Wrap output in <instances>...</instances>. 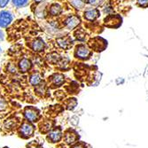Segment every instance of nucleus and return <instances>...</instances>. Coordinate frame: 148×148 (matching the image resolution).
<instances>
[{"label": "nucleus", "mask_w": 148, "mask_h": 148, "mask_svg": "<svg viewBox=\"0 0 148 148\" xmlns=\"http://www.w3.org/2000/svg\"><path fill=\"white\" fill-rule=\"evenodd\" d=\"M13 21V13L10 10H0V28L5 29Z\"/></svg>", "instance_id": "1"}, {"label": "nucleus", "mask_w": 148, "mask_h": 148, "mask_svg": "<svg viewBox=\"0 0 148 148\" xmlns=\"http://www.w3.org/2000/svg\"><path fill=\"white\" fill-rule=\"evenodd\" d=\"M79 23H80V19L78 16H75V15H70L69 17H66L63 21L64 27L68 29H75L79 25Z\"/></svg>", "instance_id": "2"}, {"label": "nucleus", "mask_w": 148, "mask_h": 148, "mask_svg": "<svg viewBox=\"0 0 148 148\" xmlns=\"http://www.w3.org/2000/svg\"><path fill=\"white\" fill-rule=\"evenodd\" d=\"M90 55V49L84 45H81L79 46L76 47V50H75V56L78 58V59H81V60H85L87 58H89V56Z\"/></svg>", "instance_id": "3"}, {"label": "nucleus", "mask_w": 148, "mask_h": 148, "mask_svg": "<svg viewBox=\"0 0 148 148\" xmlns=\"http://www.w3.org/2000/svg\"><path fill=\"white\" fill-rule=\"evenodd\" d=\"M45 46H46V45H45V41L42 38H36V39H34L33 41H32V43H31V45H30L31 49L35 52H36V53L44 51L45 49Z\"/></svg>", "instance_id": "4"}, {"label": "nucleus", "mask_w": 148, "mask_h": 148, "mask_svg": "<svg viewBox=\"0 0 148 148\" xmlns=\"http://www.w3.org/2000/svg\"><path fill=\"white\" fill-rule=\"evenodd\" d=\"M18 66H19V69L21 72L22 73H26L30 70L31 66H32V63H31V60L28 58H22L20 61H19V64H18Z\"/></svg>", "instance_id": "5"}, {"label": "nucleus", "mask_w": 148, "mask_h": 148, "mask_svg": "<svg viewBox=\"0 0 148 148\" xmlns=\"http://www.w3.org/2000/svg\"><path fill=\"white\" fill-rule=\"evenodd\" d=\"M62 12H63V8L58 3L51 4L49 7V15H51L52 17H57V16L60 15Z\"/></svg>", "instance_id": "6"}, {"label": "nucleus", "mask_w": 148, "mask_h": 148, "mask_svg": "<svg viewBox=\"0 0 148 148\" xmlns=\"http://www.w3.org/2000/svg\"><path fill=\"white\" fill-rule=\"evenodd\" d=\"M20 132L24 138H28V137L32 136V134L34 132V128L31 124H29L28 123H25L21 125Z\"/></svg>", "instance_id": "7"}, {"label": "nucleus", "mask_w": 148, "mask_h": 148, "mask_svg": "<svg viewBox=\"0 0 148 148\" xmlns=\"http://www.w3.org/2000/svg\"><path fill=\"white\" fill-rule=\"evenodd\" d=\"M24 114L26 118L30 122H36L38 118V112L34 107H27Z\"/></svg>", "instance_id": "8"}, {"label": "nucleus", "mask_w": 148, "mask_h": 148, "mask_svg": "<svg viewBox=\"0 0 148 148\" xmlns=\"http://www.w3.org/2000/svg\"><path fill=\"white\" fill-rule=\"evenodd\" d=\"M56 43L58 46L61 49H69L71 45V41L69 37H66V36H61V37L57 38Z\"/></svg>", "instance_id": "9"}, {"label": "nucleus", "mask_w": 148, "mask_h": 148, "mask_svg": "<svg viewBox=\"0 0 148 148\" xmlns=\"http://www.w3.org/2000/svg\"><path fill=\"white\" fill-rule=\"evenodd\" d=\"M51 84L53 86H60L64 84L65 77L61 74H55L51 77Z\"/></svg>", "instance_id": "10"}, {"label": "nucleus", "mask_w": 148, "mask_h": 148, "mask_svg": "<svg viewBox=\"0 0 148 148\" xmlns=\"http://www.w3.org/2000/svg\"><path fill=\"white\" fill-rule=\"evenodd\" d=\"M42 82V75L40 73H33L29 77V83L31 85L37 86L40 83Z\"/></svg>", "instance_id": "11"}, {"label": "nucleus", "mask_w": 148, "mask_h": 148, "mask_svg": "<svg viewBox=\"0 0 148 148\" xmlns=\"http://www.w3.org/2000/svg\"><path fill=\"white\" fill-rule=\"evenodd\" d=\"M47 60H48L50 63L57 64V63L60 62L61 58H60V56L59 53H57V52H51V53H50V54L47 56Z\"/></svg>", "instance_id": "12"}, {"label": "nucleus", "mask_w": 148, "mask_h": 148, "mask_svg": "<svg viewBox=\"0 0 148 148\" xmlns=\"http://www.w3.org/2000/svg\"><path fill=\"white\" fill-rule=\"evenodd\" d=\"M61 137V132L60 130H54L53 131H51L49 135V139H51V141L52 143H55L57 141H59Z\"/></svg>", "instance_id": "13"}, {"label": "nucleus", "mask_w": 148, "mask_h": 148, "mask_svg": "<svg viewBox=\"0 0 148 148\" xmlns=\"http://www.w3.org/2000/svg\"><path fill=\"white\" fill-rule=\"evenodd\" d=\"M30 0H11L12 5L16 8H22L29 5Z\"/></svg>", "instance_id": "14"}, {"label": "nucleus", "mask_w": 148, "mask_h": 148, "mask_svg": "<svg viewBox=\"0 0 148 148\" xmlns=\"http://www.w3.org/2000/svg\"><path fill=\"white\" fill-rule=\"evenodd\" d=\"M99 15V12L97 10H89L84 12V18L88 21L95 20Z\"/></svg>", "instance_id": "15"}, {"label": "nucleus", "mask_w": 148, "mask_h": 148, "mask_svg": "<svg viewBox=\"0 0 148 148\" xmlns=\"http://www.w3.org/2000/svg\"><path fill=\"white\" fill-rule=\"evenodd\" d=\"M70 3L74 7L77 9H82L84 6V0H70Z\"/></svg>", "instance_id": "16"}, {"label": "nucleus", "mask_w": 148, "mask_h": 148, "mask_svg": "<svg viewBox=\"0 0 148 148\" xmlns=\"http://www.w3.org/2000/svg\"><path fill=\"white\" fill-rule=\"evenodd\" d=\"M6 106H7V103H6L5 99L0 98V111L5 110L6 108Z\"/></svg>", "instance_id": "17"}, {"label": "nucleus", "mask_w": 148, "mask_h": 148, "mask_svg": "<svg viewBox=\"0 0 148 148\" xmlns=\"http://www.w3.org/2000/svg\"><path fill=\"white\" fill-rule=\"evenodd\" d=\"M10 1L11 0H0V8L4 9L5 7H6Z\"/></svg>", "instance_id": "18"}, {"label": "nucleus", "mask_w": 148, "mask_h": 148, "mask_svg": "<svg viewBox=\"0 0 148 148\" xmlns=\"http://www.w3.org/2000/svg\"><path fill=\"white\" fill-rule=\"evenodd\" d=\"M7 69H8V71L11 72V73H15V72H16V68H15V66L13 65V64H9Z\"/></svg>", "instance_id": "19"}, {"label": "nucleus", "mask_w": 148, "mask_h": 148, "mask_svg": "<svg viewBox=\"0 0 148 148\" xmlns=\"http://www.w3.org/2000/svg\"><path fill=\"white\" fill-rule=\"evenodd\" d=\"M4 39H5V32L3 31V29L1 28H0V43L4 41Z\"/></svg>", "instance_id": "20"}, {"label": "nucleus", "mask_w": 148, "mask_h": 148, "mask_svg": "<svg viewBox=\"0 0 148 148\" xmlns=\"http://www.w3.org/2000/svg\"><path fill=\"white\" fill-rule=\"evenodd\" d=\"M138 2H139L140 5H147L148 4V0H138Z\"/></svg>", "instance_id": "21"}, {"label": "nucleus", "mask_w": 148, "mask_h": 148, "mask_svg": "<svg viewBox=\"0 0 148 148\" xmlns=\"http://www.w3.org/2000/svg\"><path fill=\"white\" fill-rule=\"evenodd\" d=\"M33 1H34L35 3H41V2H44L45 0H33Z\"/></svg>", "instance_id": "22"}, {"label": "nucleus", "mask_w": 148, "mask_h": 148, "mask_svg": "<svg viewBox=\"0 0 148 148\" xmlns=\"http://www.w3.org/2000/svg\"><path fill=\"white\" fill-rule=\"evenodd\" d=\"M73 148H83L81 145H76V146H75V147H73Z\"/></svg>", "instance_id": "23"}, {"label": "nucleus", "mask_w": 148, "mask_h": 148, "mask_svg": "<svg viewBox=\"0 0 148 148\" xmlns=\"http://www.w3.org/2000/svg\"><path fill=\"white\" fill-rule=\"evenodd\" d=\"M2 52H3V48H2L1 46H0V54H1Z\"/></svg>", "instance_id": "24"}]
</instances>
